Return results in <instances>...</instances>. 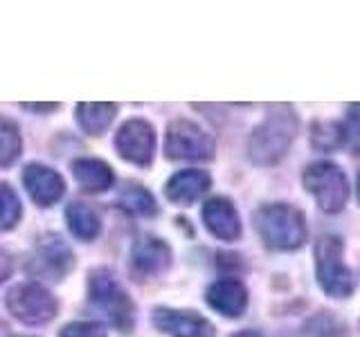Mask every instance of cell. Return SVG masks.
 <instances>
[{
  "mask_svg": "<svg viewBox=\"0 0 360 337\" xmlns=\"http://www.w3.org/2000/svg\"><path fill=\"white\" fill-rule=\"evenodd\" d=\"M300 128V121L292 106L273 104L268 108L266 119L252 131L248 142V155L259 166L277 164L290 149Z\"/></svg>",
  "mask_w": 360,
  "mask_h": 337,
  "instance_id": "cell-1",
  "label": "cell"
},
{
  "mask_svg": "<svg viewBox=\"0 0 360 337\" xmlns=\"http://www.w3.org/2000/svg\"><path fill=\"white\" fill-rule=\"evenodd\" d=\"M255 227L266 247L277 252H292L307 241V218L304 213L284 202L264 205L255 211Z\"/></svg>",
  "mask_w": 360,
  "mask_h": 337,
  "instance_id": "cell-2",
  "label": "cell"
},
{
  "mask_svg": "<svg viewBox=\"0 0 360 337\" xmlns=\"http://www.w3.org/2000/svg\"><path fill=\"white\" fill-rule=\"evenodd\" d=\"M88 299L104 319L117 331L129 333L133 329V301L120 286L115 275L106 267H97L88 277Z\"/></svg>",
  "mask_w": 360,
  "mask_h": 337,
  "instance_id": "cell-3",
  "label": "cell"
},
{
  "mask_svg": "<svg viewBox=\"0 0 360 337\" xmlns=\"http://www.w3.org/2000/svg\"><path fill=\"white\" fill-rule=\"evenodd\" d=\"M345 245L338 236H320L315 243V277L329 297L345 299L354 292V275L342 261Z\"/></svg>",
  "mask_w": 360,
  "mask_h": 337,
  "instance_id": "cell-4",
  "label": "cell"
},
{
  "mask_svg": "<svg viewBox=\"0 0 360 337\" xmlns=\"http://www.w3.org/2000/svg\"><path fill=\"white\" fill-rule=\"evenodd\" d=\"M302 183L313 194V198L318 200V207L322 211L335 213L345 209L349 200V183L338 164L329 160L309 164L302 173Z\"/></svg>",
  "mask_w": 360,
  "mask_h": 337,
  "instance_id": "cell-5",
  "label": "cell"
},
{
  "mask_svg": "<svg viewBox=\"0 0 360 337\" xmlns=\"http://www.w3.org/2000/svg\"><path fill=\"white\" fill-rule=\"evenodd\" d=\"M7 310L22 324L41 326L56 317L59 303L43 284L25 281V284H16L7 292Z\"/></svg>",
  "mask_w": 360,
  "mask_h": 337,
  "instance_id": "cell-6",
  "label": "cell"
},
{
  "mask_svg": "<svg viewBox=\"0 0 360 337\" xmlns=\"http://www.w3.org/2000/svg\"><path fill=\"white\" fill-rule=\"evenodd\" d=\"M214 140L198 124L189 119H174L167 128L165 153L169 160L205 162L214 157Z\"/></svg>",
  "mask_w": 360,
  "mask_h": 337,
  "instance_id": "cell-7",
  "label": "cell"
},
{
  "mask_svg": "<svg viewBox=\"0 0 360 337\" xmlns=\"http://www.w3.org/2000/svg\"><path fill=\"white\" fill-rule=\"evenodd\" d=\"M115 149L127 162L149 166L155 155V128L140 117L124 121L115 135Z\"/></svg>",
  "mask_w": 360,
  "mask_h": 337,
  "instance_id": "cell-8",
  "label": "cell"
},
{
  "mask_svg": "<svg viewBox=\"0 0 360 337\" xmlns=\"http://www.w3.org/2000/svg\"><path fill=\"white\" fill-rule=\"evenodd\" d=\"M75 265V254L61 236H45L32 256V272L41 279L61 281Z\"/></svg>",
  "mask_w": 360,
  "mask_h": 337,
  "instance_id": "cell-9",
  "label": "cell"
},
{
  "mask_svg": "<svg viewBox=\"0 0 360 337\" xmlns=\"http://www.w3.org/2000/svg\"><path fill=\"white\" fill-rule=\"evenodd\" d=\"M153 326L169 337H214V326L194 310L155 308Z\"/></svg>",
  "mask_w": 360,
  "mask_h": 337,
  "instance_id": "cell-10",
  "label": "cell"
},
{
  "mask_svg": "<svg viewBox=\"0 0 360 337\" xmlns=\"http://www.w3.org/2000/svg\"><path fill=\"white\" fill-rule=\"evenodd\" d=\"M172 265V247L155 236H140L131 247V270L135 277L151 279Z\"/></svg>",
  "mask_w": 360,
  "mask_h": 337,
  "instance_id": "cell-11",
  "label": "cell"
},
{
  "mask_svg": "<svg viewBox=\"0 0 360 337\" xmlns=\"http://www.w3.org/2000/svg\"><path fill=\"white\" fill-rule=\"evenodd\" d=\"M22 185L39 207H52L65 194V180L61 178V173L39 162L22 168Z\"/></svg>",
  "mask_w": 360,
  "mask_h": 337,
  "instance_id": "cell-12",
  "label": "cell"
},
{
  "mask_svg": "<svg viewBox=\"0 0 360 337\" xmlns=\"http://www.w3.org/2000/svg\"><path fill=\"white\" fill-rule=\"evenodd\" d=\"M202 223L221 241H236L241 236V218L236 213L232 200L217 196L202 207Z\"/></svg>",
  "mask_w": 360,
  "mask_h": 337,
  "instance_id": "cell-13",
  "label": "cell"
},
{
  "mask_svg": "<svg viewBox=\"0 0 360 337\" xmlns=\"http://www.w3.org/2000/svg\"><path fill=\"white\" fill-rule=\"evenodd\" d=\"M210 187H212L210 173L200 171V168H185V171H178L167 180L165 194L176 205H191V202L205 196Z\"/></svg>",
  "mask_w": 360,
  "mask_h": 337,
  "instance_id": "cell-14",
  "label": "cell"
},
{
  "mask_svg": "<svg viewBox=\"0 0 360 337\" xmlns=\"http://www.w3.org/2000/svg\"><path fill=\"white\" fill-rule=\"evenodd\" d=\"M205 299L223 317H241L248 306V290L239 279H221L207 288Z\"/></svg>",
  "mask_w": 360,
  "mask_h": 337,
  "instance_id": "cell-15",
  "label": "cell"
},
{
  "mask_svg": "<svg viewBox=\"0 0 360 337\" xmlns=\"http://www.w3.org/2000/svg\"><path fill=\"white\" fill-rule=\"evenodd\" d=\"M72 176L84 191L88 194H101L108 191L115 183V173H112L110 164L104 160H95V157H79L72 162Z\"/></svg>",
  "mask_w": 360,
  "mask_h": 337,
  "instance_id": "cell-16",
  "label": "cell"
},
{
  "mask_svg": "<svg viewBox=\"0 0 360 337\" xmlns=\"http://www.w3.org/2000/svg\"><path fill=\"white\" fill-rule=\"evenodd\" d=\"M65 220L72 236H77L79 241H95L101 234L99 213L90 205H86V202H72V205H68Z\"/></svg>",
  "mask_w": 360,
  "mask_h": 337,
  "instance_id": "cell-17",
  "label": "cell"
},
{
  "mask_svg": "<svg viewBox=\"0 0 360 337\" xmlns=\"http://www.w3.org/2000/svg\"><path fill=\"white\" fill-rule=\"evenodd\" d=\"M117 205L122 209H127L133 216H142V218H151L158 213V202L153 194L146 187L138 183H124L117 196Z\"/></svg>",
  "mask_w": 360,
  "mask_h": 337,
  "instance_id": "cell-18",
  "label": "cell"
},
{
  "mask_svg": "<svg viewBox=\"0 0 360 337\" xmlns=\"http://www.w3.org/2000/svg\"><path fill=\"white\" fill-rule=\"evenodd\" d=\"M117 112V104H108V101H101V104H79L77 106V121L88 135H101L108 126L112 117Z\"/></svg>",
  "mask_w": 360,
  "mask_h": 337,
  "instance_id": "cell-19",
  "label": "cell"
},
{
  "mask_svg": "<svg viewBox=\"0 0 360 337\" xmlns=\"http://www.w3.org/2000/svg\"><path fill=\"white\" fill-rule=\"evenodd\" d=\"M20 131L11 119L0 115V168H7L20 157Z\"/></svg>",
  "mask_w": 360,
  "mask_h": 337,
  "instance_id": "cell-20",
  "label": "cell"
},
{
  "mask_svg": "<svg viewBox=\"0 0 360 337\" xmlns=\"http://www.w3.org/2000/svg\"><path fill=\"white\" fill-rule=\"evenodd\" d=\"M20 198L14 191V187L7 183H0V232H7L16 227L20 220Z\"/></svg>",
  "mask_w": 360,
  "mask_h": 337,
  "instance_id": "cell-21",
  "label": "cell"
},
{
  "mask_svg": "<svg viewBox=\"0 0 360 337\" xmlns=\"http://www.w3.org/2000/svg\"><path fill=\"white\" fill-rule=\"evenodd\" d=\"M340 133L342 144H347L354 155H360V104L349 106L347 117L340 124Z\"/></svg>",
  "mask_w": 360,
  "mask_h": 337,
  "instance_id": "cell-22",
  "label": "cell"
},
{
  "mask_svg": "<svg viewBox=\"0 0 360 337\" xmlns=\"http://www.w3.org/2000/svg\"><path fill=\"white\" fill-rule=\"evenodd\" d=\"M311 138L315 149H324V151L335 149V146L342 144L340 124H315Z\"/></svg>",
  "mask_w": 360,
  "mask_h": 337,
  "instance_id": "cell-23",
  "label": "cell"
},
{
  "mask_svg": "<svg viewBox=\"0 0 360 337\" xmlns=\"http://www.w3.org/2000/svg\"><path fill=\"white\" fill-rule=\"evenodd\" d=\"M59 337H106V331L97 322H72L63 326Z\"/></svg>",
  "mask_w": 360,
  "mask_h": 337,
  "instance_id": "cell-24",
  "label": "cell"
},
{
  "mask_svg": "<svg viewBox=\"0 0 360 337\" xmlns=\"http://www.w3.org/2000/svg\"><path fill=\"white\" fill-rule=\"evenodd\" d=\"M11 272H14V258H11L9 252H5L3 247H0V284L7 281L11 277Z\"/></svg>",
  "mask_w": 360,
  "mask_h": 337,
  "instance_id": "cell-25",
  "label": "cell"
},
{
  "mask_svg": "<svg viewBox=\"0 0 360 337\" xmlns=\"http://www.w3.org/2000/svg\"><path fill=\"white\" fill-rule=\"evenodd\" d=\"M20 108L22 110H30V112H45V115H48V112L59 108V104H22Z\"/></svg>",
  "mask_w": 360,
  "mask_h": 337,
  "instance_id": "cell-26",
  "label": "cell"
},
{
  "mask_svg": "<svg viewBox=\"0 0 360 337\" xmlns=\"http://www.w3.org/2000/svg\"><path fill=\"white\" fill-rule=\"evenodd\" d=\"M232 337H264V335L257 333V331H239V333H234Z\"/></svg>",
  "mask_w": 360,
  "mask_h": 337,
  "instance_id": "cell-27",
  "label": "cell"
},
{
  "mask_svg": "<svg viewBox=\"0 0 360 337\" xmlns=\"http://www.w3.org/2000/svg\"><path fill=\"white\" fill-rule=\"evenodd\" d=\"M0 337H9V331H7V326L0 322Z\"/></svg>",
  "mask_w": 360,
  "mask_h": 337,
  "instance_id": "cell-28",
  "label": "cell"
}]
</instances>
